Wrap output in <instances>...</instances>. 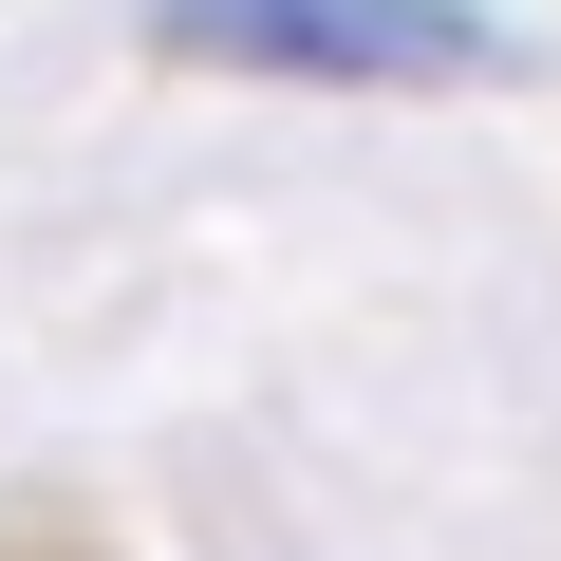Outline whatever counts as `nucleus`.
<instances>
[{
  "instance_id": "obj_1",
  "label": "nucleus",
  "mask_w": 561,
  "mask_h": 561,
  "mask_svg": "<svg viewBox=\"0 0 561 561\" xmlns=\"http://www.w3.org/2000/svg\"><path fill=\"white\" fill-rule=\"evenodd\" d=\"M169 57H206V76H319V94H468V76H505L486 20H412V0H187Z\"/></svg>"
}]
</instances>
